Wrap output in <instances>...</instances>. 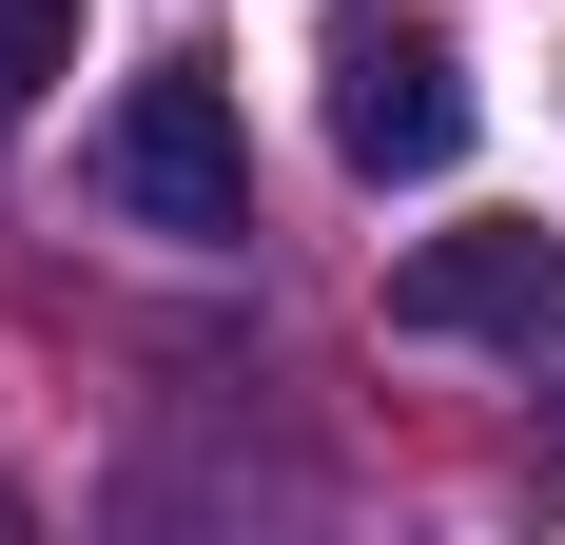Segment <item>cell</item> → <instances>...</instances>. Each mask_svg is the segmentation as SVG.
Instances as JSON below:
<instances>
[{"label": "cell", "instance_id": "6da1fadb", "mask_svg": "<svg viewBox=\"0 0 565 545\" xmlns=\"http://www.w3.org/2000/svg\"><path fill=\"white\" fill-rule=\"evenodd\" d=\"M98 195L137 234H254V137H234V78H195V58H157V78H117L98 117Z\"/></svg>", "mask_w": 565, "mask_h": 545}, {"label": "cell", "instance_id": "7a4b0ae2", "mask_svg": "<svg viewBox=\"0 0 565 545\" xmlns=\"http://www.w3.org/2000/svg\"><path fill=\"white\" fill-rule=\"evenodd\" d=\"M312 78H332V157L371 175V195H409V175H449V157H468V58H449V20L351 0L332 40H312Z\"/></svg>", "mask_w": 565, "mask_h": 545}, {"label": "cell", "instance_id": "3957f363", "mask_svg": "<svg viewBox=\"0 0 565 545\" xmlns=\"http://www.w3.org/2000/svg\"><path fill=\"white\" fill-rule=\"evenodd\" d=\"M391 331H449V351H526V331H565V234H546V215L409 234V254H391Z\"/></svg>", "mask_w": 565, "mask_h": 545}, {"label": "cell", "instance_id": "277c9868", "mask_svg": "<svg viewBox=\"0 0 565 545\" xmlns=\"http://www.w3.org/2000/svg\"><path fill=\"white\" fill-rule=\"evenodd\" d=\"M58 78H78V0H0V137H20Z\"/></svg>", "mask_w": 565, "mask_h": 545}]
</instances>
